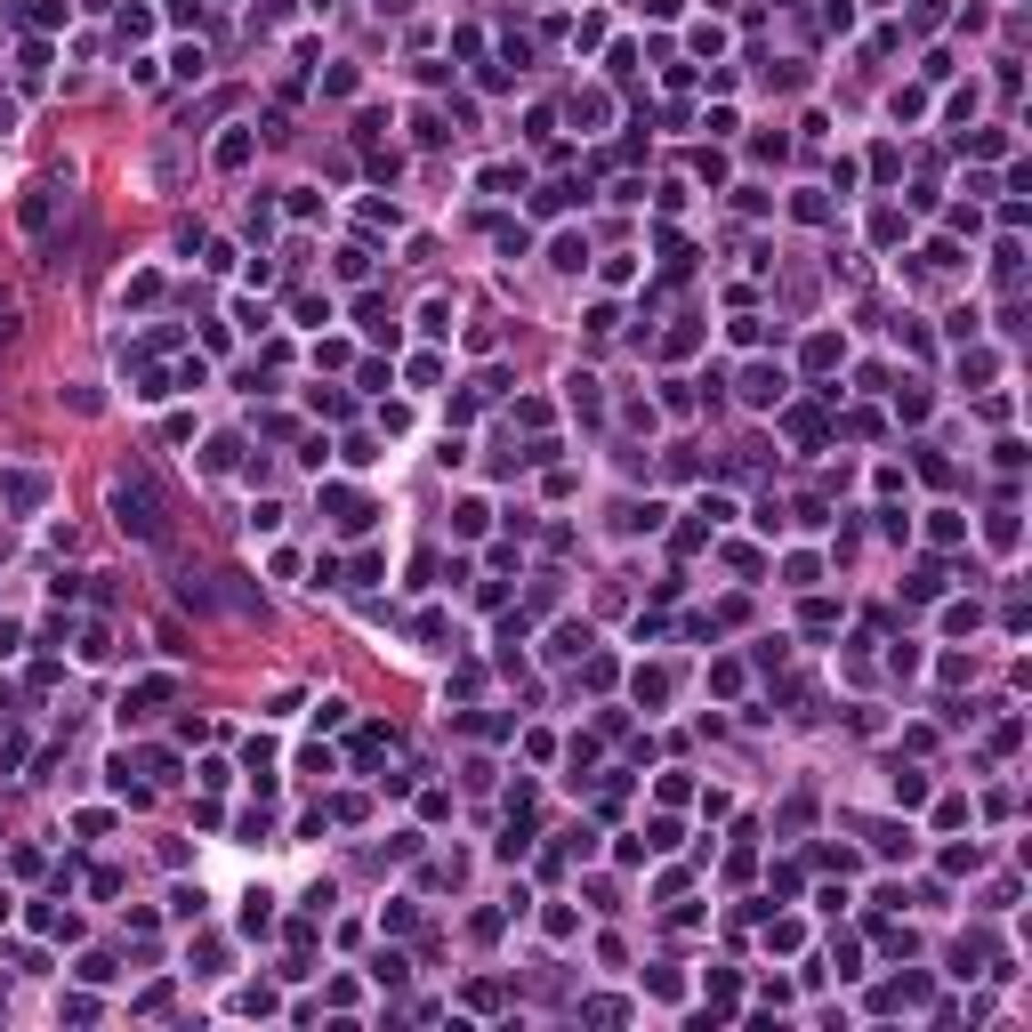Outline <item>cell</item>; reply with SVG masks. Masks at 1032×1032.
<instances>
[{
    "label": "cell",
    "mask_w": 1032,
    "mask_h": 1032,
    "mask_svg": "<svg viewBox=\"0 0 1032 1032\" xmlns=\"http://www.w3.org/2000/svg\"><path fill=\"white\" fill-rule=\"evenodd\" d=\"M114 516H121V532H137V541H170V509H162V484H154L146 468L114 484Z\"/></svg>",
    "instance_id": "cell-1"
},
{
    "label": "cell",
    "mask_w": 1032,
    "mask_h": 1032,
    "mask_svg": "<svg viewBox=\"0 0 1032 1032\" xmlns=\"http://www.w3.org/2000/svg\"><path fill=\"white\" fill-rule=\"evenodd\" d=\"M16 218H25V234H49V218H57V202H49V186H33V194L16 202Z\"/></svg>",
    "instance_id": "cell-2"
},
{
    "label": "cell",
    "mask_w": 1032,
    "mask_h": 1032,
    "mask_svg": "<svg viewBox=\"0 0 1032 1032\" xmlns=\"http://www.w3.org/2000/svg\"><path fill=\"white\" fill-rule=\"evenodd\" d=\"M743 396H750V403H774V396H783V371H750Z\"/></svg>",
    "instance_id": "cell-3"
}]
</instances>
